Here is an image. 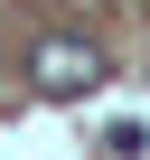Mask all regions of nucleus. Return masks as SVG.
I'll return each mask as SVG.
<instances>
[{"label": "nucleus", "mask_w": 150, "mask_h": 160, "mask_svg": "<svg viewBox=\"0 0 150 160\" xmlns=\"http://www.w3.org/2000/svg\"><path fill=\"white\" fill-rule=\"evenodd\" d=\"M103 75H113V66H103V47H94V38H38V47H28V85H38L47 104L94 94Z\"/></svg>", "instance_id": "nucleus-1"}, {"label": "nucleus", "mask_w": 150, "mask_h": 160, "mask_svg": "<svg viewBox=\"0 0 150 160\" xmlns=\"http://www.w3.org/2000/svg\"><path fill=\"white\" fill-rule=\"evenodd\" d=\"M141 141H150L141 122H113V132H103V151H113V160H141Z\"/></svg>", "instance_id": "nucleus-2"}]
</instances>
